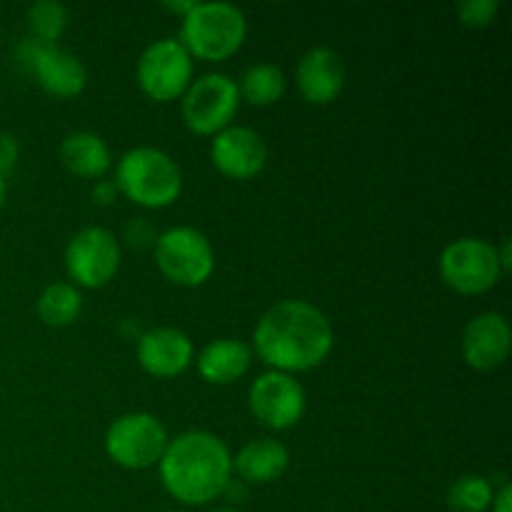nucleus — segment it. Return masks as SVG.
Instances as JSON below:
<instances>
[{
	"mask_svg": "<svg viewBox=\"0 0 512 512\" xmlns=\"http://www.w3.org/2000/svg\"><path fill=\"white\" fill-rule=\"evenodd\" d=\"M493 485L483 475H460L448 488V505L453 512H485L493 503Z\"/></svg>",
	"mask_w": 512,
	"mask_h": 512,
	"instance_id": "obj_22",
	"label": "nucleus"
},
{
	"mask_svg": "<svg viewBox=\"0 0 512 512\" xmlns=\"http://www.w3.org/2000/svg\"><path fill=\"white\" fill-rule=\"evenodd\" d=\"M13 58L20 70L38 80L40 88L58 98H73V95L83 93V88L88 85V70H85L83 60L70 50L60 48L58 43H43V40L28 35V38L18 40V45L13 48Z\"/></svg>",
	"mask_w": 512,
	"mask_h": 512,
	"instance_id": "obj_6",
	"label": "nucleus"
},
{
	"mask_svg": "<svg viewBox=\"0 0 512 512\" xmlns=\"http://www.w3.org/2000/svg\"><path fill=\"white\" fill-rule=\"evenodd\" d=\"M440 278L463 295L488 293L503 278L498 248L485 238H458L440 253Z\"/></svg>",
	"mask_w": 512,
	"mask_h": 512,
	"instance_id": "obj_8",
	"label": "nucleus"
},
{
	"mask_svg": "<svg viewBox=\"0 0 512 512\" xmlns=\"http://www.w3.org/2000/svg\"><path fill=\"white\" fill-rule=\"evenodd\" d=\"M60 160L70 173L80 178H103L113 165L108 143L90 130H75L65 135L60 143Z\"/></svg>",
	"mask_w": 512,
	"mask_h": 512,
	"instance_id": "obj_19",
	"label": "nucleus"
},
{
	"mask_svg": "<svg viewBox=\"0 0 512 512\" xmlns=\"http://www.w3.org/2000/svg\"><path fill=\"white\" fill-rule=\"evenodd\" d=\"M63 260L73 285L103 288L118 273L123 253H120L118 238L108 228L88 225L68 240Z\"/></svg>",
	"mask_w": 512,
	"mask_h": 512,
	"instance_id": "obj_11",
	"label": "nucleus"
},
{
	"mask_svg": "<svg viewBox=\"0 0 512 512\" xmlns=\"http://www.w3.org/2000/svg\"><path fill=\"white\" fill-rule=\"evenodd\" d=\"M512 348V330L503 313H480L465 325L460 350L470 368L495 370L508 360Z\"/></svg>",
	"mask_w": 512,
	"mask_h": 512,
	"instance_id": "obj_14",
	"label": "nucleus"
},
{
	"mask_svg": "<svg viewBox=\"0 0 512 512\" xmlns=\"http://www.w3.org/2000/svg\"><path fill=\"white\" fill-rule=\"evenodd\" d=\"M248 405L265 428H293L305 413V388L293 375L268 370L250 385Z\"/></svg>",
	"mask_w": 512,
	"mask_h": 512,
	"instance_id": "obj_12",
	"label": "nucleus"
},
{
	"mask_svg": "<svg viewBox=\"0 0 512 512\" xmlns=\"http://www.w3.org/2000/svg\"><path fill=\"white\" fill-rule=\"evenodd\" d=\"M490 508H493V512H512V485L508 480H503V485L493 493Z\"/></svg>",
	"mask_w": 512,
	"mask_h": 512,
	"instance_id": "obj_26",
	"label": "nucleus"
},
{
	"mask_svg": "<svg viewBox=\"0 0 512 512\" xmlns=\"http://www.w3.org/2000/svg\"><path fill=\"white\" fill-rule=\"evenodd\" d=\"M335 343L333 323L318 305L290 298L270 305L253 330V348L278 373H305L325 363Z\"/></svg>",
	"mask_w": 512,
	"mask_h": 512,
	"instance_id": "obj_1",
	"label": "nucleus"
},
{
	"mask_svg": "<svg viewBox=\"0 0 512 512\" xmlns=\"http://www.w3.org/2000/svg\"><path fill=\"white\" fill-rule=\"evenodd\" d=\"M5 195H8V183H5V178L0 175V210H3L5 205Z\"/></svg>",
	"mask_w": 512,
	"mask_h": 512,
	"instance_id": "obj_29",
	"label": "nucleus"
},
{
	"mask_svg": "<svg viewBox=\"0 0 512 512\" xmlns=\"http://www.w3.org/2000/svg\"><path fill=\"white\" fill-rule=\"evenodd\" d=\"M458 15L468 28H485L495 20L498 15L500 3L498 0H460L458 5Z\"/></svg>",
	"mask_w": 512,
	"mask_h": 512,
	"instance_id": "obj_24",
	"label": "nucleus"
},
{
	"mask_svg": "<svg viewBox=\"0 0 512 512\" xmlns=\"http://www.w3.org/2000/svg\"><path fill=\"white\" fill-rule=\"evenodd\" d=\"M290 468V453L280 440L273 438H255L245 443L243 448L235 453L233 470L253 485L273 483V480L283 478L285 470Z\"/></svg>",
	"mask_w": 512,
	"mask_h": 512,
	"instance_id": "obj_18",
	"label": "nucleus"
},
{
	"mask_svg": "<svg viewBox=\"0 0 512 512\" xmlns=\"http://www.w3.org/2000/svg\"><path fill=\"white\" fill-rule=\"evenodd\" d=\"M18 163V140L10 133H0V175H8Z\"/></svg>",
	"mask_w": 512,
	"mask_h": 512,
	"instance_id": "obj_25",
	"label": "nucleus"
},
{
	"mask_svg": "<svg viewBox=\"0 0 512 512\" xmlns=\"http://www.w3.org/2000/svg\"><path fill=\"white\" fill-rule=\"evenodd\" d=\"M38 318L50 328H65V325L75 323L83 313V295H80L78 285L65 283V280H55V283L45 285L43 293L38 295Z\"/></svg>",
	"mask_w": 512,
	"mask_h": 512,
	"instance_id": "obj_20",
	"label": "nucleus"
},
{
	"mask_svg": "<svg viewBox=\"0 0 512 512\" xmlns=\"http://www.w3.org/2000/svg\"><path fill=\"white\" fill-rule=\"evenodd\" d=\"M115 195H118V185H115V180H98V183L93 185V198L98 200L100 205L115 203Z\"/></svg>",
	"mask_w": 512,
	"mask_h": 512,
	"instance_id": "obj_27",
	"label": "nucleus"
},
{
	"mask_svg": "<svg viewBox=\"0 0 512 512\" xmlns=\"http://www.w3.org/2000/svg\"><path fill=\"white\" fill-rule=\"evenodd\" d=\"M295 85L308 103H333L345 85V63L338 50L328 45L305 50L295 68Z\"/></svg>",
	"mask_w": 512,
	"mask_h": 512,
	"instance_id": "obj_16",
	"label": "nucleus"
},
{
	"mask_svg": "<svg viewBox=\"0 0 512 512\" xmlns=\"http://www.w3.org/2000/svg\"><path fill=\"white\" fill-rule=\"evenodd\" d=\"M210 160L220 173L230 178H253L268 163V143L258 130L230 123L228 128L213 135Z\"/></svg>",
	"mask_w": 512,
	"mask_h": 512,
	"instance_id": "obj_13",
	"label": "nucleus"
},
{
	"mask_svg": "<svg viewBox=\"0 0 512 512\" xmlns=\"http://www.w3.org/2000/svg\"><path fill=\"white\" fill-rule=\"evenodd\" d=\"M163 5H165V10H170V13H178L180 18H183V15L193 8L195 0H165Z\"/></svg>",
	"mask_w": 512,
	"mask_h": 512,
	"instance_id": "obj_28",
	"label": "nucleus"
},
{
	"mask_svg": "<svg viewBox=\"0 0 512 512\" xmlns=\"http://www.w3.org/2000/svg\"><path fill=\"white\" fill-rule=\"evenodd\" d=\"M285 90H288V78L275 63H253L238 80L240 100H248L250 105L278 103Z\"/></svg>",
	"mask_w": 512,
	"mask_h": 512,
	"instance_id": "obj_21",
	"label": "nucleus"
},
{
	"mask_svg": "<svg viewBox=\"0 0 512 512\" xmlns=\"http://www.w3.org/2000/svg\"><path fill=\"white\" fill-rule=\"evenodd\" d=\"M155 263L178 285H203L215 270L213 243L193 225H173L155 238Z\"/></svg>",
	"mask_w": 512,
	"mask_h": 512,
	"instance_id": "obj_7",
	"label": "nucleus"
},
{
	"mask_svg": "<svg viewBox=\"0 0 512 512\" xmlns=\"http://www.w3.org/2000/svg\"><path fill=\"white\" fill-rule=\"evenodd\" d=\"M210 512H238V510L230 508V505H223V508H213Z\"/></svg>",
	"mask_w": 512,
	"mask_h": 512,
	"instance_id": "obj_30",
	"label": "nucleus"
},
{
	"mask_svg": "<svg viewBox=\"0 0 512 512\" xmlns=\"http://www.w3.org/2000/svg\"><path fill=\"white\" fill-rule=\"evenodd\" d=\"M248 35V20L238 5L228 0H195L183 15L180 43L193 58L225 60L243 45Z\"/></svg>",
	"mask_w": 512,
	"mask_h": 512,
	"instance_id": "obj_4",
	"label": "nucleus"
},
{
	"mask_svg": "<svg viewBox=\"0 0 512 512\" xmlns=\"http://www.w3.org/2000/svg\"><path fill=\"white\" fill-rule=\"evenodd\" d=\"M163 488L183 505H205L220 498L233 480L230 448L208 430L175 435L158 463Z\"/></svg>",
	"mask_w": 512,
	"mask_h": 512,
	"instance_id": "obj_2",
	"label": "nucleus"
},
{
	"mask_svg": "<svg viewBox=\"0 0 512 512\" xmlns=\"http://www.w3.org/2000/svg\"><path fill=\"white\" fill-rule=\"evenodd\" d=\"M30 35L43 43H58L68 28V8L58 0H38L28 8Z\"/></svg>",
	"mask_w": 512,
	"mask_h": 512,
	"instance_id": "obj_23",
	"label": "nucleus"
},
{
	"mask_svg": "<svg viewBox=\"0 0 512 512\" xmlns=\"http://www.w3.org/2000/svg\"><path fill=\"white\" fill-rule=\"evenodd\" d=\"M180 103L185 125L198 135H215L233 123L240 108L238 80L228 73H205L188 85Z\"/></svg>",
	"mask_w": 512,
	"mask_h": 512,
	"instance_id": "obj_9",
	"label": "nucleus"
},
{
	"mask_svg": "<svg viewBox=\"0 0 512 512\" xmlns=\"http://www.w3.org/2000/svg\"><path fill=\"white\" fill-rule=\"evenodd\" d=\"M170 512H178V510H170Z\"/></svg>",
	"mask_w": 512,
	"mask_h": 512,
	"instance_id": "obj_31",
	"label": "nucleus"
},
{
	"mask_svg": "<svg viewBox=\"0 0 512 512\" xmlns=\"http://www.w3.org/2000/svg\"><path fill=\"white\" fill-rule=\"evenodd\" d=\"M135 353H138L140 368L155 378H175L185 373L195 358L193 340L188 338V333L170 325L140 333Z\"/></svg>",
	"mask_w": 512,
	"mask_h": 512,
	"instance_id": "obj_15",
	"label": "nucleus"
},
{
	"mask_svg": "<svg viewBox=\"0 0 512 512\" xmlns=\"http://www.w3.org/2000/svg\"><path fill=\"white\" fill-rule=\"evenodd\" d=\"M170 438L163 420L153 413H125L105 430V453L128 470H145L160 463Z\"/></svg>",
	"mask_w": 512,
	"mask_h": 512,
	"instance_id": "obj_5",
	"label": "nucleus"
},
{
	"mask_svg": "<svg viewBox=\"0 0 512 512\" xmlns=\"http://www.w3.org/2000/svg\"><path fill=\"white\" fill-rule=\"evenodd\" d=\"M253 363V348L240 338L210 340L195 358L200 378L213 385H228L243 378Z\"/></svg>",
	"mask_w": 512,
	"mask_h": 512,
	"instance_id": "obj_17",
	"label": "nucleus"
},
{
	"mask_svg": "<svg viewBox=\"0 0 512 512\" xmlns=\"http://www.w3.org/2000/svg\"><path fill=\"white\" fill-rule=\"evenodd\" d=\"M135 78L143 93L158 103L180 98L193 83V55L178 38H158L140 53Z\"/></svg>",
	"mask_w": 512,
	"mask_h": 512,
	"instance_id": "obj_10",
	"label": "nucleus"
},
{
	"mask_svg": "<svg viewBox=\"0 0 512 512\" xmlns=\"http://www.w3.org/2000/svg\"><path fill=\"white\" fill-rule=\"evenodd\" d=\"M118 193L143 208H165L183 193V170L178 160L153 145H138L120 155L115 165Z\"/></svg>",
	"mask_w": 512,
	"mask_h": 512,
	"instance_id": "obj_3",
	"label": "nucleus"
}]
</instances>
